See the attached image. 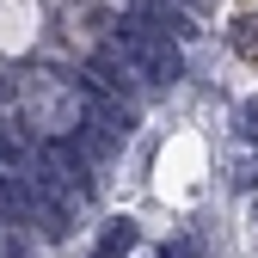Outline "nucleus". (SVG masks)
Listing matches in <instances>:
<instances>
[{"label":"nucleus","mask_w":258,"mask_h":258,"mask_svg":"<svg viewBox=\"0 0 258 258\" xmlns=\"http://www.w3.org/2000/svg\"><path fill=\"white\" fill-rule=\"evenodd\" d=\"M129 246H136V221H129V215H117L111 228L99 234V252H92V258H123Z\"/></svg>","instance_id":"nucleus-5"},{"label":"nucleus","mask_w":258,"mask_h":258,"mask_svg":"<svg viewBox=\"0 0 258 258\" xmlns=\"http://www.w3.org/2000/svg\"><path fill=\"white\" fill-rule=\"evenodd\" d=\"M160 258H197V246H190V240H166V246H160Z\"/></svg>","instance_id":"nucleus-7"},{"label":"nucleus","mask_w":258,"mask_h":258,"mask_svg":"<svg viewBox=\"0 0 258 258\" xmlns=\"http://www.w3.org/2000/svg\"><path fill=\"white\" fill-rule=\"evenodd\" d=\"M240 129H246V136H258V99H246V105H240Z\"/></svg>","instance_id":"nucleus-8"},{"label":"nucleus","mask_w":258,"mask_h":258,"mask_svg":"<svg viewBox=\"0 0 258 258\" xmlns=\"http://www.w3.org/2000/svg\"><path fill=\"white\" fill-rule=\"evenodd\" d=\"M234 49H240L246 61H258V13H240V19H234Z\"/></svg>","instance_id":"nucleus-6"},{"label":"nucleus","mask_w":258,"mask_h":258,"mask_svg":"<svg viewBox=\"0 0 258 258\" xmlns=\"http://www.w3.org/2000/svg\"><path fill=\"white\" fill-rule=\"evenodd\" d=\"M129 86H136V74H129L123 68V55H92V92H129Z\"/></svg>","instance_id":"nucleus-4"},{"label":"nucleus","mask_w":258,"mask_h":258,"mask_svg":"<svg viewBox=\"0 0 258 258\" xmlns=\"http://www.w3.org/2000/svg\"><path fill=\"white\" fill-rule=\"evenodd\" d=\"M31 178L49 184V190H61L68 203L92 197V166H86V154L74 142H37V148H31Z\"/></svg>","instance_id":"nucleus-2"},{"label":"nucleus","mask_w":258,"mask_h":258,"mask_svg":"<svg viewBox=\"0 0 258 258\" xmlns=\"http://www.w3.org/2000/svg\"><path fill=\"white\" fill-rule=\"evenodd\" d=\"M111 55H123V68L136 74V80H148V86H172V80L184 74L178 43L160 37V31H148V25H136L129 13H123L117 31H111Z\"/></svg>","instance_id":"nucleus-1"},{"label":"nucleus","mask_w":258,"mask_h":258,"mask_svg":"<svg viewBox=\"0 0 258 258\" xmlns=\"http://www.w3.org/2000/svg\"><path fill=\"white\" fill-rule=\"evenodd\" d=\"M129 19L136 25H148V31H160V37H190V19L172 7V0H129Z\"/></svg>","instance_id":"nucleus-3"}]
</instances>
